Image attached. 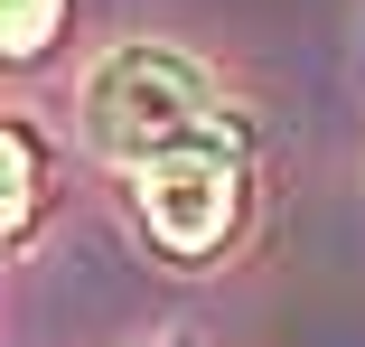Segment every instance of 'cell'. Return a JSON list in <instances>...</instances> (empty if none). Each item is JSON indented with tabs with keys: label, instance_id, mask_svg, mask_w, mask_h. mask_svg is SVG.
I'll list each match as a JSON object with an SVG mask.
<instances>
[{
	"label": "cell",
	"instance_id": "6da1fadb",
	"mask_svg": "<svg viewBox=\"0 0 365 347\" xmlns=\"http://www.w3.org/2000/svg\"><path fill=\"white\" fill-rule=\"evenodd\" d=\"M206 76L187 56L169 47H122L94 66V85H85V131H94V151L131 160V169H150L160 151H187V141H215L206 131Z\"/></svg>",
	"mask_w": 365,
	"mask_h": 347
},
{
	"label": "cell",
	"instance_id": "7a4b0ae2",
	"mask_svg": "<svg viewBox=\"0 0 365 347\" xmlns=\"http://www.w3.org/2000/svg\"><path fill=\"white\" fill-rule=\"evenodd\" d=\"M140 188V216H150V235L169 244V253H215L225 244V226H235V206H244V169H235V151L225 141H187V151H160L150 169H131Z\"/></svg>",
	"mask_w": 365,
	"mask_h": 347
},
{
	"label": "cell",
	"instance_id": "3957f363",
	"mask_svg": "<svg viewBox=\"0 0 365 347\" xmlns=\"http://www.w3.org/2000/svg\"><path fill=\"white\" fill-rule=\"evenodd\" d=\"M29 206H38V151L19 131H0V235H19Z\"/></svg>",
	"mask_w": 365,
	"mask_h": 347
},
{
	"label": "cell",
	"instance_id": "277c9868",
	"mask_svg": "<svg viewBox=\"0 0 365 347\" xmlns=\"http://www.w3.org/2000/svg\"><path fill=\"white\" fill-rule=\"evenodd\" d=\"M66 29V0H0V56H38Z\"/></svg>",
	"mask_w": 365,
	"mask_h": 347
}]
</instances>
